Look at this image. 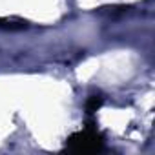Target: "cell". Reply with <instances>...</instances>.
Returning a JSON list of instances; mask_svg holds the SVG:
<instances>
[{
	"instance_id": "cell-3",
	"label": "cell",
	"mask_w": 155,
	"mask_h": 155,
	"mask_svg": "<svg viewBox=\"0 0 155 155\" xmlns=\"http://www.w3.org/2000/svg\"><path fill=\"white\" fill-rule=\"evenodd\" d=\"M0 28H6V29H22L26 28V22L20 18H0Z\"/></svg>"
},
{
	"instance_id": "cell-1",
	"label": "cell",
	"mask_w": 155,
	"mask_h": 155,
	"mask_svg": "<svg viewBox=\"0 0 155 155\" xmlns=\"http://www.w3.org/2000/svg\"><path fill=\"white\" fill-rule=\"evenodd\" d=\"M104 148V139L93 122H88L84 130L75 131L66 140V150L73 153H95Z\"/></svg>"
},
{
	"instance_id": "cell-2",
	"label": "cell",
	"mask_w": 155,
	"mask_h": 155,
	"mask_svg": "<svg viewBox=\"0 0 155 155\" xmlns=\"http://www.w3.org/2000/svg\"><path fill=\"white\" fill-rule=\"evenodd\" d=\"M102 102H104V97H102L101 93H97V95H90L88 101H86V113H88V115L97 113V111L101 110Z\"/></svg>"
}]
</instances>
